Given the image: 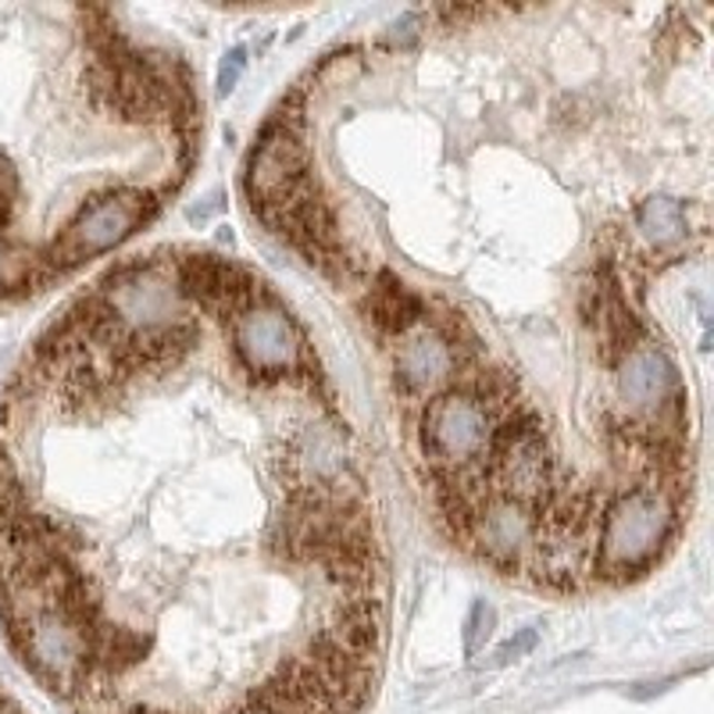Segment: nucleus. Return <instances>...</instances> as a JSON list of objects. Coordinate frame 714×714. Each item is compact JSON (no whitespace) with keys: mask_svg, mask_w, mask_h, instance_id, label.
I'll list each match as a JSON object with an SVG mask.
<instances>
[{"mask_svg":"<svg viewBox=\"0 0 714 714\" xmlns=\"http://www.w3.org/2000/svg\"><path fill=\"white\" fill-rule=\"evenodd\" d=\"M286 479L290 489H350L361 486V479L354 475L344 439L333 429H321V425H308L300 429L282 457Z\"/></svg>","mask_w":714,"mask_h":714,"instance_id":"nucleus-10","label":"nucleus"},{"mask_svg":"<svg viewBox=\"0 0 714 714\" xmlns=\"http://www.w3.org/2000/svg\"><path fill=\"white\" fill-rule=\"evenodd\" d=\"M422 450L433 457L439 472H472L489 457L493 411L468 389H444L425 404L422 415Z\"/></svg>","mask_w":714,"mask_h":714,"instance_id":"nucleus-3","label":"nucleus"},{"mask_svg":"<svg viewBox=\"0 0 714 714\" xmlns=\"http://www.w3.org/2000/svg\"><path fill=\"white\" fill-rule=\"evenodd\" d=\"M422 26H425V19L418 11H407V14H400L397 22H389L386 26V43L389 47H407V43H415L418 37H422Z\"/></svg>","mask_w":714,"mask_h":714,"instance_id":"nucleus-16","label":"nucleus"},{"mask_svg":"<svg viewBox=\"0 0 714 714\" xmlns=\"http://www.w3.org/2000/svg\"><path fill=\"white\" fill-rule=\"evenodd\" d=\"M158 211H161L158 194L132 190V186L90 197L76 211L72 222L65 226V232L54 240V247L43 254L47 271L50 276H54V271L61 276V271H72L82 261L100 258V254L122 247L129 236L140 226H147Z\"/></svg>","mask_w":714,"mask_h":714,"instance_id":"nucleus-2","label":"nucleus"},{"mask_svg":"<svg viewBox=\"0 0 714 714\" xmlns=\"http://www.w3.org/2000/svg\"><path fill=\"white\" fill-rule=\"evenodd\" d=\"M536 518L539 515L533 504H522L515 497H507V493L493 489L486 493V500L475 507L465 536L493 568L515 572L522 561L529 557L536 543Z\"/></svg>","mask_w":714,"mask_h":714,"instance_id":"nucleus-8","label":"nucleus"},{"mask_svg":"<svg viewBox=\"0 0 714 714\" xmlns=\"http://www.w3.org/2000/svg\"><path fill=\"white\" fill-rule=\"evenodd\" d=\"M244 190L254 204V211L279 208V204H290L294 197L311 190L308 155H304L297 111L290 105H282L268 118L258 143H254V150L247 155Z\"/></svg>","mask_w":714,"mask_h":714,"instance_id":"nucleus-4","label":"nucleus"},{"mask_svg":"<svg viewBox=\"0 0 714 714\" xmlns=\"http://www.w3.org/2000/svg\"><path fill=\"white\" fill-rule=\"evenodd\" d=\"M457 354L444 336L433 329L407 333L394 357V379L407 397H436L454 379Z\"/></svg>","mask_w":714,"mask_h":714,"instance_id":"nucleus-11","label":"nucleus"},{"mask_svg":"<svg viewBox=\"0 0 714 714\" xmlns=\"http://www.w3.org/2000/svg\"><path fill=\"white\" fill-rule=\"evenodd\" d=\"M244 72H247V50L244 47L226 50V58L218 61V76H215L218 97H229L236 90V82L244 79Z\"/></svg>","mask_w":714,"mask_h":714,"instance_id":"nucleus-14","label":"nucleus"},{"mask_svg":"<svg viewBox=\"0 0 714 714\" xmlns=\"http://www.w3.org/2000/svg\"><path fill=\"white\" fill-rule=\"evenodd\" d=\"M678 522V500L657 486H636L604 504L593 565L607 579L643 575L665 554Z\"/></svg>","mask_w":714,"mask_h":714,"instance_id":"nucleus-1","label":"nucleus"},{"mask_svg":"<svg viewBox=\"0 0 714 714\" xmlns=\"http://www.w3.org/2000/svg\"><path fill=\"white\" fill-rule=\"evenodd\" d=\"M365 318L386 336H407L425 321V300L389 268H379L365 294Z\"/></svg>","mask_w":714,"mask_h":714,"instance_id":"nucleus-12","label":"nucleus"},{"mask_svg":"<svg viewBox=\"0 0 714 714\" xmlns=\"http://www.w3.org/2000/svg\"><path fill=\"white\" fill-rule=\"evenodd\" d=\"M0 714H22V711L14 707L11 701H4V696H0Z\"/></svg>","mask_w":714,"mask_h":714,"instance_id":"nucleus-20","label":"nucleus"},{"mask_svg":"<svg viewBox=\"0 0 714 714\" xmlns=\"http://www.w3.org/2000/svg\"><path fill=\"white\" fill-rule=\"evenodd\" d=\"M129 714H165V711H147V707H132Z\"/></svg>","mask_w":714,"mask_h":714,"instance_id":"nucleus-21","label":"nucleus"},{"mask_svg":"<svg viewBox=\"0 0 714 714\" xmlns=\"http://www.w3.org/2000/svg\"><path fill=\"white\" fill-rule=\"evenodd\" d=\"M222 208H226V204H222V194H211V197H208V204H194V208L186 211V218H190V222H208V218H211V215H218Z\"/></svg>","mask_w":714,"mask_h":714,"instance_id":"nucleus-18","label":"nucleus"},{"mask_svg":"<svg viewBox=\"0 0 714 714\" xmlns=\"http://www.w3.org/2000/svg\"><path fill=\"white\" fill-rule=\"evenodd\" d=\"M536 628H522L518 636H512L504 643V647L497 651V665H507V661H515V657H522V654H529L533 647H536Z\"/></svg>","mask_w":714,"mask_h":714,"instance_id":"nucleus-17","label":"nucleus"},{"mask_svg":"<svg viewBox=\"0 0 714 714\" xmlns=\"http://www.w3.org/2000/svg\"><path fill=\"white\" fill-rule=\"evenodd\" d=\"M636 229L639 236L657 250L678 247L690 236V208L675 197H651L636 208Z\"/></svg>","mask_w":714,"mask_h":714,"instance_id":"nucleus-13","label":"nucleus"},{"mask_svg":"<svg viewBox=\"0 0 714 714\" xmlns=\"http://www.w3.org/2000/svg\"><path fill=\"white\" fill-rule=\"evenodd\" d=\"M618 394L636 422H665L683 411L678 368L665 350L651 344H639L618 357Z\"/></svg>","mask_w":714,"mask_h":714,"instance_id":"nucleus-9","label":"nucleus"},{"mask_svg":"<svg viewBox=\"0 0 714 714\" xmlns=\"http://www.w3.org/2000/svg\"><path fill=\"white\" fill-rule=\"evenodd\" d=\"M489 628H493V607L486 601H475L472 604V615L465 622V654H475L486 643L489 636Z\"/></svg>","mask_w":714,"mask_h":714,"instance_id":"nucleus-15","label":"nucleus"},{"mask_svg":"<svg viewBox=\"0 0 714 714\" xmlns=\"http://www.w3.org/2000/svg\"><path fill=\"white\" fill-rule=\"evenodd\" d=\"M229 333L236 357H240L247 371H258V376H290L308 357L297 321L276 300L240 311L229 321Z\"/></svg>","mask_w":714,"mask_h":714,"instance_id":"nucleus-6","label":"nucleus"},{"mask_svg":"<svg viewBox=\"0 0 714 714\" xmlns=\"http://www.w3.org/2000/svg\"><path fill=\"white\" fill-rule=\"evenodd\" d=\"M176 294L200 304L222 318H236L254 304L271 300L265 282L254 271L232 258H218V254H186L176 265Z\"/></svg>","mask_w":714,"mask_h":714,"instance_id":"nucleus-7","label":"nucleus"},{"mask_svg":"<svg viewBox=\"0 0 714 714\" xmlns=\"http://www.w3.org/2000/svg\"><path fill=\"white\" fill-rule=\"evenodd\" d=\"M493 472H497V493H507L522 504H533L539 512L543 493L554 483V454L547 433L533 411H515L500 422L489 444Z\"/></svg>","mask_w":714,"mask_h":714,"instance_id":"nucleus-5","label":"nucleus"},{"mask_svg":"<svg viewBox=\"0 0 714 714\" xmlns=\"http://www.w3.org/2000/svg\"><path fill=\"white\" fill-rule=\"evenodd\" d=\"M232 714H276V711H268L261 704H254V707H244V711H232Z\"/></svg>","mask_w":714,"mask_h":714,"instance_id":"nucleus-19","label":"nucleus"}]
</instances>
